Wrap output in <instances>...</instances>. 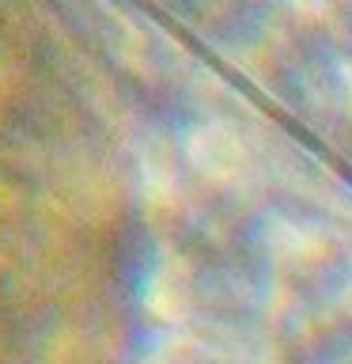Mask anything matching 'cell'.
<instances>
[{
    "label": "cell",
    "mask_w": 352,
    "mask_h": 364,
    "mask_svg": "<svg viewBox=\"0 0 352 364\" xmlns=\"http://www.w3.org/2000/svg\"><path fill=\"white\" fill-rule=\"evenodd\" d=\"M186 159L209 186H235L250 171V148L243 133L224 118H204L186 133Z\"/></svg>",
    "instance_id": "6da1fadb"
},
{
    "label": "cell",
    "mask_w": 352,
    "mask_h": 364,
    "mask_svg": "<svg viewBox=\"0 0 352 364\" xmlns=\"http://www.w3.org/2000/svg\"><path fill=\"white\" fill-rule=\"evenodd\" d=\"M144 300L155 315H170L175 307H182V300H186V262L175 255L159 258L152 266V277H148Z\"/></svg>",
    "instance_id": "7a4b0ae2"
}]
</instances>
